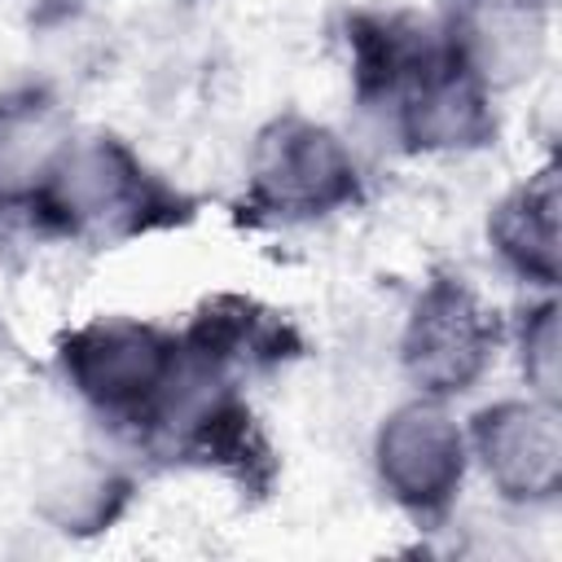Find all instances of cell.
Instances as JSON below:
<instances>
[{
    "label": "cell",
    "instance_id": "cell-1",
    "mask_svg": "<svg viewBox=\"0 0 562 562\" xmlns=\"http://www.w3.org/2000/svg\"><path fill=\"white\" fill-rule=\"evenodd\" d=\"M66 378L110 422L167 430L202 364L171 334L140 321H97L66 338Z\"/></svg>",
    "mask_w": 562,
    "mask_h": 562
},
{
    "label": "cell",
    "instance_id": "cell-2",
    "mask_svg": "<svg viewBox=\"0 0 562 562\" xmlns=\"http://www.w3.org/2000/svg\"><path fill=\"white\" fill-rule=\"evenodd\" d=\"M31 211L70 237H132L158 220H171L176 198L110 136L66 145L40 167L26 189Z\"/></svg>",
    "mask_w": 562,
    "mask_h": 562
},
{
    "label": "cell",
    "instance_id": "cell-3",
    "mask_svg": "<svg viewBox=\"0 0 562 562\" xmlns=\"http://www.w3.org/2000/svg\"><path fill=\"white\" fill-rule=\"evenodd\" d=\"M356 198V162L342 140L307 119H277L250 162V206L277 220L325 215Z\"/></svg>",
    "mask_w": 562,
    "mask_h": 562
},
{
    "label": "cell",
    "instance_id": "cell-4",
    "mask_svg": "<svg viewBox=\"0 0 562 562\" xmlns=\"http://www.w3.org/2000/svg\"><path fill=\"white\" fill-rule=\"evenodd\" d=\"M496 325L465 281H435L404 329V369L430 395L465 391L492 360Z\"/></svg>",
    "mask_w": 562,
    "mask_h": 562
},
{
    "label": "cell",
    "instance_id": "cell-5",
    "mask_svg": "<svg viewBox=\"0 0 562 562\" xmlns=\"http://www.w3.org/2000/svg\"><path fill=\"white\" fill-rule=\"evenodd\" d=\"M461 470L465 443L439 404H408L391 413V422L378 435V474L404 509H443L461 483Z\"/></svg>",
    "mask_w": 562,
    "mask_h": 562
},
{
    "label": "cell",
    "instance_id": "cell-6",
    "mask_svg": "<svg viewBox=\"0 0 562 562\" xmlns=\"http://www.w3.org/2000/svg\"><path fill=\"white\" fill-rule=\"evenodd\" d=\"M474 448L487 479L514 501H540L558 492L562 479V435L558 413L544 404L505 400L474 422Z\"/></svg>",
    "mask_w": 562,
    "mask_h": 562
},
{
    "label": "cell",
    "instance_id": "cell-7",
    "mask_svg": "<svg viewBox=\"0 0 562 562\" xmlns=\"http://www.w3.org/2000/svg\"><path fill=\"white\" fill-rule=\"evenodd\" d=\"M492 241L509 268L536 281L558 277V184L544 171L540 180L514 189L492 215Z\"/></svg>",
    "mask_w": 562,
    "mask_h": 562
},
{
    "label": "cell",
    "instance_id": "cell-8",
    "mask_svg": "<svg viewBox=\"0 0 562 562\" xmlns=\"http://www.w3.org/2000/svg\"><path fill=\"white\" fill-rule=\"evenodd\" d=\"M522 347H527V378L544 391V395H553V382H558V325H553V307H540L536 312V325L527 329V338H522Z\"/></svg>",
    "mask_w": 562,
    "mask_h": 562
},
{
    "label": "cell",
    "instance_id": "cell-9",
    "mask_svg": "<svg viewBox=\"0 0 562 562\" xmlns=\"http://www.w3.org/2000/svg\"><path fill=\"white\" fill-rule=\"evenodd\" d=\"M18 176H22V140H18V123L9 114H0V211L13 202L18 193Z\"/></svg>",
    "mask_w": 562,
    "mask_h": 562
}]
</instances>
